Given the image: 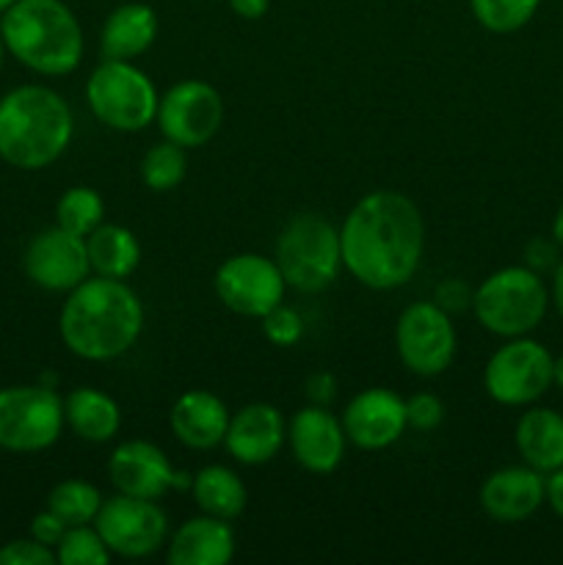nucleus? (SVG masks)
I'll use <instances>...</instances> for the list:
<instances>
[{"mask_svg": "<svg viewBox=\"0 0 563 565\" xmlns=\"http://www.w3.org/2000/svg\"><path fill=\"white\" fill-rule=\"evenodd\" d=\"M22 265L28 279L47 292H70L92 276L86 237L72 235L59 224L31 237Z\"/></svg>", "mask_w": 563, "mask_h": 565, "instance_id": "obj_14", "label": "nucleus"}, {"mask_svg": "<svg viewBox=\"0 0 563 565\" xmlns=\"http://www.w3.org/2000/svg\"><path fill=\"white\" fill-rule=\"evenodd\" d=\"M105 497L99 489L88 480H61L53 486L47 494V508L66 524V527H77V524H94L99 508H103Z\"/></svg>", "mask_w": 563, "mask_h": 565, "instance_id": "obj_27", "label": "nucleus"}, {"mask_svg": "<svg viewBox=\"0 0 563 565\" xmlns=\"http://www.w3.org/2000/svg\"><path fill=\"white\" fill-rule=\"evenodd\" d=\"M235 530L226 519L202 516L185 519L171 533L166 561L171 565H226L235 557Z\"/></svg>", "mask_w": 563, "mask_h": 565, "instance_id": "obj_21", "label": "nucleus"}, {"mask_svg": "<svg viewBox=\"0 0 563 565\" xmlns=\"http://www.w3.org/2000/svg\"><path fill=\"white\" fill-rule=\"evenodd\" d=\"M160 132L169 141L180 143L182 149H199L215 138L224 121V99L219 88L210 86L208 81H188L174 83L158 103Z\"/></svg>", "mask_w": 563, "mask_h": 565, "instance_id": "obj_12", "label": "nucleus"}, {"mask_svg": "<svg viewBox=\"0 0 563 565\" xmlns=\"http://www.w3.org/2000/svg\"><path fill=\"white\" fill-rule=\"evenodd\" d=\"M64 423L72 434L92 445H105L121 428V408L105 392L94 386H77L64 397Z\"/></svg>", "mask_w": 563, "mask_h": 565, "instance_id": "obj_24", "label": "nucleus"}, {"mask_svg": "<svg viewBox=\"0 0 563 565\" xmlns=\"http://www.w3.org/2000/svg\"><path fill=\"white\" fill-rule=\"evenodd\" d=\"M144 331V303L125 279L88 276L66 292L59 334L66 351L86 362L125 356Z\"/></svg>", "mask_w": 563, "mask_h": 565, "instance_id": "obj_2", "label": "nucleus"}, {"mask_svg": "<svg viewBox=\"0 0 563 565\" xmlns=\"http://www.w3.org/2000/svg\"><path fill=\"white\" fill-rule=\"evenodd\" d=\"M55 550L39 544L36 539H17L0 550V565H53Z\"/></svg>", "mask_w": 563, "mask_h": 565, "instance_id": "obj_34", "label": "nucleus"}, {"mask_svg": "<svg viewBox=\"0 0 563 565\" xmlns=\"http://www.w3.org/2000/svg\"><path fill=\"white\" fill-rule=\"evenodd\" d=\"M406 419L408 428L428 434V430H436L442 425V419H445V406H442L439 397L431 395V392H417V395H412L406 401Z\"/></svg>", "mask_w": 563, "mask_h": 565, "instance_id": "obj_33", "label": "nucleus"}, {"mask_svg": "<svg viewBox=\"0 0 563 565\" xmlns=\"http://www.w3.org/2000/svg\"><path fill=\"white\" fill-rule=\"evenodd\" d=\"M304 395H307L309 403H315V406H329V403L337 397L334 375L326 373V370L312 373L307 379V384H304Z\"/></svg>", "mask_w": 563, "mask_h": 565, "instance_id": "obj_38", "label": "nucleus"}, {"mask_svg": "<svg viewBox=\"0 0 563 565\" xmlns=\"http://www.w3.org/2000/svg\"><path fill=\"white\" fill-rule=\"evenodd\" d=\"M226 3L241 20H259L270 9V0H226Z\"/></svg>", "mask_w": 563, "mask_h": 565, "instance_id": "obj_39", "label": "nucleus"}, {"mask_svg": "<svg viewBox=\"0 0 563 565\" xmlns=\"http://www.w3.org/2000/svg\"><path fill=\"white\" fill-rule=\"evenodd\" d=\"M552 237H555L557 246L563 248V204H561V210L555 213V218H552Z\"/></svg>", "mask_w": 563, "mask_h": 565, "instance_id": "obj_42", "label": "nucleus"}, {"mask_svg": "<svg viewBox=\"0 0 563 565\" xmlns=\"http://www.w3.org/2000/svg\"><path fill=\"white\" fill-rule=\"evenodd\" d=\"M191 494L199 511L215 519H226V522L241 516L248 502L243 480L237 478V472H232L230 467H221V463H210L193 475Z\"/></svg>", "mask_w": 563, "mask_h": 565, "instance_id": "obj_26", "label": "nucleus"}, {"mask_svg": "<svg viewBox=\"0 0 563 565\" xmlns=\"http://www.w3.org/2000/svg\"><path fill=\"white\" fill-rule=\"evenodd\" d=\"M64 533H66V524L61 522V519L55 516L50 508H47V511H42V513H36V516H33L31 539H36L39 544L55 550V546H59V541L64 539Z\"/></svg>", "mask_w": 563, "mask_h": 565, "instance_id": "obj_37", "label": "nucleus"}, {"mask_svg": "<svg viewBox=\"0 0 563 565\" xmlns=\"http://www.w3.org/2000/svg\"><path fill=\"white\" fill-rule=\"evenodd\" d=\"M472 292L475 290H469V285L464 279H445L436 285L434 303L445 309L447 315L467 312V309H472Z\"/></svg>", "mask_w": 563, "mask_h": 565, "instance_id": "obj_35", "label": "nucleus"}, {"mask_svg": "<svg viewBox=\"0 0 563 565\" xmlns=\"http://www.w3.org/2000/svg\"><path fill=\"white\" fill-rule=\"evenodd\" d=\"M513 445L522 456V463L533 467L535 472L550 475L563 467V414L552 408L535 406L528 408L517 419Z\"/></svg>", "mask_w": 563, "mask_h": 565, "instance_id": "obj_23", "label": "nucleus"}, {"mask_svg": "<svg viewBox=\"0 0 563 565\" xmlns=\"http://www.w3.org/2000/svg\"><path fill=\"white\" fill-rule=\"evenodd\" d=\"M64 425V401L53 386L0 390V450L42 452L61 439Z\"/></svg>", "mask_w": 563, "mask_h": 565, "instance_id": "obj_8", "label": "nucleus"}, {"mask_svg": "<svg viewBox=\"0 0 563 565\" xmlns=\"http://www.w3.org/2000/svg\"><path fill=\"white\" fill-rule=\"evenodd\" d=\"M348 441L359 450H386L408 428L406 401L386 386H370L353 395L342 412Z\"/></svg>", "mask_w": 563, "mask_h": 565, "instance_id": "obj_16", "label": "nucleus"}, {"mask_svg": "<svg viewBox=\"0 0 563 565\" xmlns=\"http://www.w3.org/2000/svg\"><path fill=\"white\" fill-rule=\"evenodd\" d=\"M541 0H469L472 17L491 33H517L539 11Z\"/></svg>", "mask_w": 563, "mask_h": 565, "instance_id": "obj_30", "label": "nucleus"}, {"mask_svg": "<svg viewBox=\"0 0 563 565\" xmlns=\"http://www.w3.org/2000/svg\"><path fill=\"white\" fill-rule=\"evenodd\" d=\"M546 502V475L533 467H502L480 486V508L500 524H517L533 516Z\"/></svg>", "mask_w": 563, "mask_h": 565, "instance_id": "obj_19", "label": "nucleus"}, {"mask_svg": "<svg viewBox=\"0 0 563 565\" xmlns=\"http://www.w3.org/2000/svg\"><path fill=\"white\" fill-rule=\"evenodd\" d=\"M550 307L541 274L530 270L528 265H508L495 270L480 281L472 292V312L478 323L489 334L511 340V337H528L541 326Z\"/></svg>", "mask_w": 563, "mask_h": 565, "instance_id": "obj_5", "label": "nucleus"}, {"mask_svg": "<svg viewBox=\"0 0 563 565\" xmlns=\"http://www.w3.org/2000/svg\"><path fill=\"white\" fill-rule=\"evenodd\" d=\"M395 348L403 367L423 379L442 375L458 351L453 318L434 301H414L395 323Z\"/></svg>", "mask_w": 563, "mask_h": 565, "instance_id": "obj_10", "label": "nucleus"}, {"mask_svg": "<svg viewBox=\"0 0 563 565\" xmlns=\"http://www.w3.org/2000/svg\"><path fill=\"white\" fill-rule=\"evenodd\" d=\"M287 287L301 292H320L342 270L340 230L315 213H301L282 230L274 252Z\"/></svg>", "mask_w": 563, "mask_h": 565, "instance_id": "obj_7", "label": "nucleus"}, {"mask_svg": "<svg viewBox=\"0 0 563 565\" xmlns=\"http://www.w3.org/2000/svg\"><path fill=\"white\" fill-rule=\"evenodd\" d=\"M188 174V158H185V149L180 143L163 141L152 143V147L144 152L141 158V182L155 193H166V191H174Z\"/></svg>", "mask_w": 563, "mask_h": 565, "instance_id": "obj_29", "label": "nucleus"}, {"mask_svg": "<svg viewBox=\"0 0 563 565\" xmlns=\"http://www.w3.org/2000/svg\"><path fill=\"white\" fill-rule=\"evenodd\" d=\"M287 445V423L270 403H248L230 417L224 447L243 467H263L274 461Z\"/></svg>", "mask_w": 563, "mask_h": 565, "instance_id": "obj_18", "label": "nucleus"}, {"mask_svg": "<svg viewBox=\"0 0 563 565\" xmlns=\"http://www.w3.org/2000/svg\"><path fill=\"white\" fill-rule=\"evenodd\" d=\"M86 248L94 276L127 279L141 263V243L121 224H105L103 221L92 235H86Z\"/></svg>", "mask_w": 563, "mask_h": 565, "instance_id": "obj_25", "label": "nucleus"}, {"mask_svg": "<svg viewBox=\"0 0 563 565\" xmlns=\"http://www.w3.org/2000/svg\"><path fill=\"white\" fill-rule=\"evenodd\" d=\"M75 136L70 103L47 86L11 88L0 97V160L22 171L53 166Z\"/></svg>", "mask_w": 563, "mask_h": 565, "instance_id": "obj_3", "label": "nucleus"}, {"mask_svg": "<svg viewBox=\"0 0 563 565\" xmlns=\"http://www.w3.org/2000/svg\"><path fill=\"white\" fill-rule=\"evenodd\" d=\"M6 53H9V50H6L3 33H0V70H3V58H6Z\"/></svg>", "mask_w": 563, "mask_h": 565, "instance_id": "obj_44", "label": "nucleus"}, {"mask_svg": "<svg viewBox=\"0 0 563 565\" xmlns=\"http://www.w3.org/2000/svg\"><path fill=\"white\" fill-rule=\"evenodd\" d=\"M88 110L116 132H141L158 116L160 94L152 77L132 61L103 58L86 81Z\"/></svg>", "mask_w": 563, "mask_h": 565, "instance_id": "obj_6", "label": "nucleus"}, {"mask_svg": "<svg viewBox=\"0 0 563 565\" xmlns=\"http://www.w3.org/2000/svg\"><path fill=\"white\" fill-rule=\"evenodd\" d=\"M546 505L563 519V467L546 475Z\"/></svg>", "mask_w": 563, "mask_h": 565, "instance_id": "obj_40", "label": "nucleus"}, {"mask_svg": "<svg viewBox=\"0 0 563 565\" xmlns=\"http://www.w3.org/2000/svg\"><path fill=\"white\" fill-rule=\"evenodd\" d=\"M230 417V408L224 406L221 397L208 390H191L182 392L174 401L169 412V425L180 445H185L188 450L204 452L224 445Z\"/></svg>", "mask_w": 563, "mask_h": 565, "instance_id": "obj_20", "label": "nucleus"}, {"mask_svg": "<svg viewBox=\"0 0 563 565\" xmlns=\"http://www.w3.org/2000/svg\"><path fill=\"white\" fill-rule=\"evenodd\" d=\"M105 221V199L94 188L75 185L55 204V224L72 235H92Z\"/></svg>", "mask_w": 563, "mask_h": 565, "instance_id": "obj_28", "label": "nucleus"}, {"mask_svg": "<svg viewBox=\"0 0 563 565\" xmlns=\"http://www.w3.org/2000/svg\"><path fill=\"white\" fill-rule=\"evenodd\" d=\"M213 287L219 301L230 312L259 320L265 312L285 301L287 281L276 259L246 252L219 265Z\"/></svg>", "mask_w": 563, "mask_h": 565, "instance_id": "obj_13", "label": "nucleus"}, {"mask_svg": "<svg viewBox=\"0 0 563 565\" xmlns=\"http://www.w3.org/2000/svg\"><path fill=\"white\" fill-rule=\"evenodd\" d=\"M158 39V14L147 3H121L105 20L99 33L103 58L132 61L147 53Z\"/></svg>", "mask_w": 563, "mask_h": 565, "instance_id": "obj_22", "label": "nucleus"}, {"mask_svg": "<svg viewBox=\"0 0 563 565\" xmlns=\"http://www.w3.org/2000/svg\"><path fill=\"white\" fill-rule=\"evenodd\" d=\"M14 3H17V0H0V14H3L6 9H11Z\"/></svg>", "mask_w": 563, "mask_h": 565, "instance_id": "obj_45", "label": "nucleus"}, {"mask_svg": "<svg viewBox=\"0 0 563 565\" xmlns=\"http://www.w3.org/2000/svg\"><path fill=\"white\" fill-rule=\"evenodd\" d=\"M6 50L36 75H70L83 61V28L64 0H17L0 14Z\"/></svg>", "mask_w": 563, "mask_h": 565, "instance_id": "obj_4", "label": "nucleus"}, {"mask_svg": "<svg viewBox=\"0 0 563 565\" xmlns=\"http://www.w3.org/2000/svg\"><path fill=\"white\" fill-rule=\"evenodd\" d=\"M259 323H263L265 340L276 348H293L298 345L304 337L301 315L293 307H285V303H279V307H274L270 312H265L263 318H259Z\"/></svg>", "mask_w": 563, "mask_h": 565, "instance_id": "obj_32", "label": "nucleus"}, {"mask_svg": "<svg viewBox=\"0 0 563 565\" xmlns=\"http://www.w3.org/2000/svg\"><path fill=\"white\" fill-rule=\"evenodd\" d=\"M108 478L119 494L160 500L171 489H191V475H180L158 445L130 439L116 447L108 458Z\"/></svg>", "mask_w": 563, "mask_h": 565, "instance_id": "obj_15", "label": "nucleus"}, {"mask_svg": "<svg viewBox=\"0 0 563 565\" xmlns=\"http://www.w3.org/2000/svg\"><path fill=\"white\" fill-rule=\"evenodd\" d=\"M342 268L370 290L408 285L423 263L425 221L401 191H373L359 199L340 226Z\"/></svg>", "mask_w": 563, "mask_h": 565, "instance_id": "obj_1", "label": "nucleus"}, {"mask_svg": "<svg viewBox=\"0 0 563 565\" xmlns=\"http://www.w3.org/2000/svg\"><path fill=\"white\" fill-rule=\"evenodd\" d=\"M110 557L114 555L94 524L66 527L64 539L55 546V561L61 565H108Z\"/></svg>", "mask_w": 563, "mask_h": 565, "instance_id": "obj_31", "label": "nucleus"}, {"mask_svg": "<svg viewBox=\"0 0 563 565\" xmlns=\"http://www.w3.org/2000/svg\"><path fill=\"white\" fill-rule=\"evenodd\" d=\"M557 243L555 237L552 241H546V237H535V241L528 243V248H524V265H528L530 270H535V274H544V270H555V265L561 263L557 259Z\"/></svg>", "mask_w": 563, "mask_h": 565, "instance_id": "obj_36", "label": "nucleus"}, {"mask_svg": "<svg viewBox=\"0 0 563 565\" xmlns=\"http://www.w3.org/2000/svg\"><path fill=\"white\" fill-rule=\"evenodd\" d=\"M552 384H557L563 390V353L555 359V364H552Z\"/></svg>", "mask_w": 563, "mask_h": 565, "instance_id": "obj_43", "label": "nucleus"}, {"mask_svg": "<svg viewBox=\"0 0 563 565\" xmlns=\"http://www.w3.org/2000/svg\"><path fill=\"white\" fill-rule=\"evenodd\" d=\"M287 445L298 467L312 475H331L346 458L348 436L342 419L329 406H304L287 423Z\"/></svg>", "mask_w": 563, "mask_h": 565, "instance_id": "obj_17", "label": "nucleus"}, {"mask_svg": "<svg viewBox=\"0 0 563 565\" xmlns=\"http://www.w3.org/2000/svg\"><path fill=\"white\" fill-rule=\"evenodd\" d=\"M555 356L530 337H511L484 370V390L500 406H530L552 386Z\"/></svg>", "mask_w": 563, "mask_h": 565, "instance_id": "obj_9", "label": "nucleus"}, {"mask_svg": "<svg viewBox=\"0 0 563 565\" xmlns=\"http://www.w3.org/2000/svg\"><path fill=\"white\" fill-rule=\"evenodd\" d=\"M550 298H552V301H555L557 315H561V318H563V259L555 265V270H552V292H550Z\"/></svg>", "mask_w": 563, "mask_h": 565, "instance_id": "obj_41", "label": "nucleus"}, {"mask_svg": "<svg viewBox=\"0 0 563 565\" xmlns=\"http://www.w3.org/2000/svg\"><path fill=\"white\" fill-rule=\"evenodd\" d=\"M94 527L103 535L110 555L125 561H141L169 544V519L158 500H141L119 491L103 502Z\"/></svg>", "mask_w": 563, "mask_h": 565, "instance_id": "obj_11", "label": "nucleus"}]
</instances>
